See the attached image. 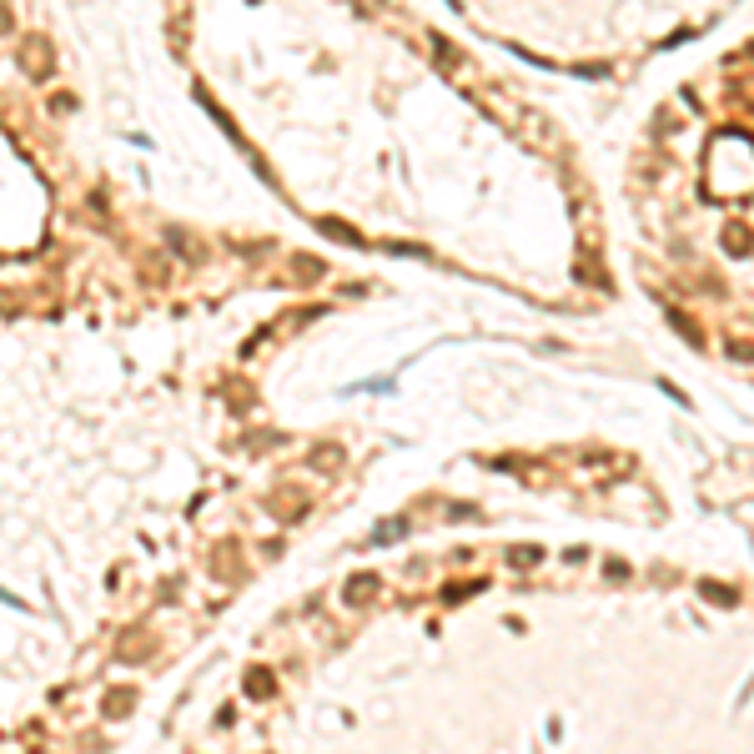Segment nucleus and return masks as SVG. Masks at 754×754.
<instances>
[{"instance_id":"nucleus-1","label":"nucleus","mask_w":754,"mask_h":754,"mask_svg":"<svg viewBox=\"0 0 754 754\" xmlns=\"http://www.w3.org/2000/svg\"><path fill=\"white\" fill-rule=\"evenodd\" d=\"M373 593H377V579H373V573H362V579L347 584V603H367Z\"/></svg>"},{"instance_id":"nucleus-2","label":"nucleus","mask_w":754,"mask_h":754,"mask_svg":"<svg viewBox=\"0 0 754 754\" xmlns=\"http://www.w3.org/2000/svg\"><path fill=\"white\" fill-rule=\"evenodd\" d=\"M508 558H513V564H518V568H533V564H538V558H543V553L533 548V543H523V548H513Z\"/></svg>"},{"instance_id":"nucleus-3","label":"nucleus","mask_w":754,"mask_h":754,"mask_svg":"<svg viewBox=\"0 0 754 754\" xmlns=\"http://www.w3.org/2000/svg\"><path fill=\"white\" fill-rule=\"evenodd\" d=\"M724 242H729V252H749V232H744V227H729Z\"/></svg>"},{"instance_id":"nucleus-4","label":"nucleus","mask_w":754,"mask_h":754,"mask_svg":"<svg viewBox=\"0 0 754 754\" xmlns=\"http://www.w3.org/2000/svg\"><path fill=\"white\" fill-rule=\"evenodd\" d=\"M247 684H252V694H267V689H271V674H267V669H252Z\"/></svg>"},{"instance_id":"nucleus-5","label":"nucleus","mask_w":754,"mask_h":754,"mask_svg":"<svg viewBox=\"0 0 754 754\" xmlns=\"http://www.w3.org/2000/svg\"><path fill=\"white\" fill-rule=\"evenodd\" d=\"M704 599H714V603H734V593L724 588V584H704Z\"/></svg>"}]
</instances>
